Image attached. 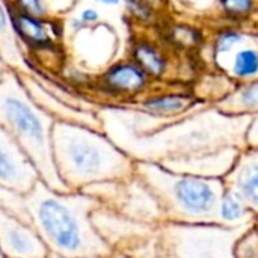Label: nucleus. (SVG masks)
I'll list each match as a JSON object with an SVG mask.
<instances>
[{"mask_svg":"<svg viewBox=\"0 0 258 258\" xmlns=\"http://www.w3.org/2000/svg\"><path fill=\"white\" fill-rule=\"evenodd\" d=\"M80 192L97 198L103 206L132 221L153 227H159L165 222L156 198L136 175L125 181L91 184Z\"/></svg>","mask_w":258,"mask_h":258,"instance_id":"7","label":"nucleus"},{"mask_svg":"<svg viewBox=\"0 0 258 258\" xmlns=\"http://www.w3.org/2000/svg\"><path fill=\"white\" fill-rule=\"evenodd\" d=\"M144 3H147L148 6H151L153 9H156L157 12L162 11V8L165 6V0H142Z\"/></svg>","mask_w":258,"mask_h":258,"instance_id":"27","label":"nucleus"},{"mask_svg":"<svg viewBox=\"0 0 258 258\" xmlns=\"http://www.w3.org/2000/svg\"><path fill=\"white\" fill-rule=\"evenodd\" d=\"M54 122L56 119L30 97L20 73L8 70L0 79V125L26 153L50 189L71 192L59 178L53 160Z\"/></svg>","mask_w":258,"mask_h":258,"instance_id":"4","label":"nucleus"},{"mask_svg":"<svg viewBox=\"0 0 258 258\" xmlns=\"http://www.w3.org/2000/svg\"><path fill=\"white\" fill-rule=\"evenodd\" d=\"M209 103L198 98L192 88L189 89H153L142 98L133 101L132 104L125 106L135 109L144 115H148L159 121H172L181 118L197 109L206 107Z\"/></svg>","mask_w":258,"mask_h":258,"instance_id":"10","label":"nucleus"},{"mask_svg":"<svg viewBox=\"0 0 258 258\" xmlns=\"http://www.w3.org/2000/svg\"><path fill=\"white\" fill-rule=\"evenodd\" d=\"M251 227L165 222L122 254L128 258H236L234 246Z\"/></svg>","mask_w":258,"mask_h":258,"instance_id":"6","label":"nucleus"},{"mask_svg":"<svg viewBox=\"0 0 258 258\" xmlns=\"http://www.w3.org/2000/svg\"><path fill=\"white\" fill-rule=\"evenodd\" d=\"M135 175L156 198L165 222L216 225L218 206L225 192L222 178L177 174L150 162H136Z\"/></svg>","mask_w":258,"mask_h":258,"instance_id":"5","label":"nucleus"},{"mask_svg":"<svg viewBox=\"0 0 258 258\" xmlns=\"http://www.w3.org/2000/svg\"><path fill=\"white\" fill-rule=\"evenodd\" d=\"M166 41L174 47V50L189 53L197 51L204 44V33L187 23H174L165 33Z\"/></svg>","mask_w":258,"mask_h":258,"instance_id":"20","label":"nucleus"},{"mask_svg":"<svg viewBox=\"0 0 258 258\" xmlns=\"http://www.w3.org/2000/svg\"><path fill=\"white\" fill-rule=\"evenodd\" d=\"M0 57L5 65L15 73L24 74L33 71L17 38L8 0H0Z\"/></svg>","mask_w":258,"mask_h":258,"instance_id":"16","label":"nucleus"},{"mask_svg":"<svg viewBox=\"0 0 258 258\" xmlns=\"http://www.w3.org/2000/svg\"><path fill=\"white\" fill-rule=\"evenodd\" d=\"M0 251L8 258H47L48 249L18 218L0 207Z\"/></svg>","mask_w":258,"mask_h":258,"instance_id":"13","label":"nucleus"},{"mask_svg":"<svg viewBox=\"0 0 258 258\" xmlns=\"http://www.w3.org/2000/svg\"><path fill=\"white\" fill-rule=\"evenodd\" d=\"M222 180L225 189L234 192L254 215H258V148H243Z\"/></svg>","mask_w":258,"mask_h":258,"instance_id":"14","label":"nucleus"},{"mask_svg":"<svg viewBox=\"0 0 258 258\" xmlns=\"http://www.w3.org/2000/svg\"><path fill=\"white\" fill-rule=\"evenodd\" d=\"M128 57L135 60L156 83L163 82L171 70L172 60L166 48L151 38L136 36L130 45Z\"/></svg>","mask_w":258,"mask_h":258,"instance_id":"15","label":"nucleus"},{"mask_svg":"<svg viewBox=\"0 0 258 258\" xmlns=\"http://www.w3.org/2000/svg\"><path fill=\"white\" fill-rule=\"evenodd\" d=\"M215 68L236 83H245L258 79V45H243L231 54L216 60Z\"/></svg>","mask_w":258,"mask_h":258,"instance_id":"17","label":"nucleus"},{"mask_svg":"<svg viewBox=\"0 0 258 258\" xmlns=\"http://www.w3.org/2000/svg\"><path fill=\"white\" fill-rule=\"evenodd\" d=\"M9 3V2H8ZM12 24L20 44L32 51L35 57L62 51L63 24L56 17H33L15 9L9 3Z\"/></svg>","mask_w":258,"mask_h":258,"instance_id":"9","label":"nucleus"},{"mask_svg":"<svg viewBox=\"0 0 258 258\" xmlns=\"http://www.w3.org/2000/svg\"><path fill=\"white\" fill-rule=\"evenodd\" d=\"M45 2H47L50 15L59 18L60 15L68 14L79 0H45Z\"/></svg>","mask_w":258,"mask_h":258,"instance_id":"24","label":"nucleus"},{"mask_svg":"<svg viewBox=\"0 0 258 258\" xmlns=\"http://www.w3.org/2000/svg\"><path fill=\"white\" fill-rule=\"evenodd\" d=\"M156 82L130 57L107 65L94 77V89L112 100L128 106L151 92Z\"/></svg>","mask_w":258,"mask_h":258,"instance_id":"8","label":"nucleus"},{"mask_svg":"<svg viewBox=\"0 0 258 258\" xmlns=\"http://www.w3.org/2000/svg\"><path fill=\"white\" fill-rule=\"evenodd\" d=\"M53 160L59 178L71 192L106 181L135 177V160L103 132L56 121L51 133Z\"/></svg>","mask_w":258,"mask_h":258,"instance_id":"3","label":"nucleus"},{"mask_svg":"<svg viewBox=\"0 0 258 258\" xmlns=\"http://www.w3.org/2000/svg\"><path fill=\"white\" fill-rule=\"evenodd\" d=\"M100 206L85 192H57L42 180L23 195L27 225L48 252L63 258H110L115 254L91 219Z\"/></svg>","mask_w":258,"mask_h":258,"instance_id":"2","label":"nucleus"},{"mask_svg":"<svg viewBox=\"0 0 258 258\" xmlns=\"http://www.w3.org/2000/svg\"><path fill=\"white\" fill-rule=\"evenodd\" d=\"M0 258H8V257H6V255H5V254H3V252L0 251Z\"/></svg>","mask_w":258,"mask_h":258,"instance_id":"32","label":"nucleus"},{"mask_svg":"<svg viewBox=\"0 0 258 258\" xmlns=\"http://www.w3.org/2000/svg\"><path fill=\"white\" fill-rule=\"evenodd\" d=\"M91 219L98 234L113 248L115 252L118 246H127V249L132 248L151 236L156 230L153 225L132 221L103 204L92 212Z\"/></svg>","mask_w":258,"mask_h":258,"instance_id":"12","label":"nucleus"},{"mask_svg":"<svg viewBox=\"0 0 258 258\" xmlns=\"http://www.w3.org/2000/svg\"><path fill=\"white\" fill-rule=\"evenodd\" d=\"M8 70H9V68L5 65V62H3V60H2V57H0V79H2V76H3Z\"/></svg>","mask_w":258,"mask_h":258,"instance_id":"29","label":"nucleus"},{"mask_svg":"<svg viewBox=\"0 0 258 258\" xmlns=\"http://www.w3.org/2000/svg\"><path fill=\"white\" fill-rule=\"evenodd\" d=\"M79 18L82 20V23L86 27H92V26H98V23L101 20V15H100L98 9H95V8H85V9L80 11Z\"/></svg>","mask_w":258,"mask_h":258,"instance_id":"25","label":"nucleus"},{"mask_svg":"<svg viewBox=\"0 0 258 258\" xmlns=\"http://www.w3.org/2000/svg\"><path fill=\"white\" fill-rule=\"evenodd\" d=\"M95 3L101 5V6H107V8H113V6H118L121 5L124 0H94Z\"/></svg>","mask_w":258,"mask_h":258,"instance_id":"28","label":"nucleus"},{"mask_svg":"<svg viewBox=\"0 0 258 258\" xmlns=\"http://www.w3.org/2000/svg\"><path fill=\"white\" fill-rule=\"evenodd\" d=\"M222 18L233 24H242L252 20L258 9V0H216Z\"/></svg>","mask_w":258,"mask_h":258,"instance_id":"21","label":"nucleus"},{"mask_svg":"<svg viewBox=\"0 0 258 258\" xmlns=\"http://www.w3.org/2000/svg\"><path fill=\"white\" fill-rule=\"evenodd\" d=\"M15 9L33 15V17H41V18H47L51 17L47 2L45 0H8Z\"/></svg>","mask_w":258,"mask_h":258,"instance_id":"23","label":"nucleus"},{"mask_svg":"<svg viewBox=\"0 0 258 258\" xmlns=\"http://www.w3.org/2000/svg\"><path fill=\"white\" fill-rule=\"evenodd\" d=\"M125 11L130 18L138 24H154L157 18V11L144 3L142 0H124Z\"/></svg>","mask_w":258,"mask_h":258,"instance_id":"22","label":"nucleus"},{"mask_svg":"<svg viewBox=\"0 0 258 258\" xmlns=\"http://www.w3.org/2000/svg\"><path fill=\"white\" fill-rule=\"evenodd\" d=\"M103 132L135 162L156 163L171 172L224 178L246 148L252 116L228 115L209 104L172 121H138L130 107L97 112Z\"/></svg>","mask_w":258,"mask_h":258,"instance_id":"1","label":"nucleus"},{"mask_svg":"<svg viewBox=\"0 0 258 258\" xmlns=\"http://www.w3.org/2000/svg\"><path fill=\"white\" fill-rule=\"evenodd\" d=\"M246 147L258 148V113L252 116L248 133H246Z\"/></svg>","mask_w":258,"mask_h":258,"instance_id":"26","label":"nucleus"},{"mask_svg":"<svg viewBox=\"0 0 258 258\" xmlns=\"http://www.w3.org/2000/svg\"><path fill=\"white\" fill-rule=\"evenodd\" d=\"M255 215L249 210V207L231 190L225 189L216 213V225L227 228H240L246 225H252Z\"/></svg>","mask_w":258,"mask_h":258,"instance_id":"19","label":"nucleus"},{"mask_svg":"<svg viewBox=\"0 0 258 258\" xmlns=\"http://www.w3.org/2000/svg\"><path fill=\"white\" fill-rule=\"evenodd\" d=\"M47 258H63V257H59V255H56V254H51V252H48V257Z\"/></svg>","mask_w":258,"mask_h":258,"instance_id":"31","label":"nucleus"},{"mask_svg":"<svg viewBox=\"0 0 258 258\" xmlns=\"http://www.w3.org/2000/svg\"><path fill=\"white\" fill-rule=\"evenodd\" d=\"M110 258H128V257H127L125 254H122V252H115V254H113Z\"/></svg>","mask_w":258,"mask_h":258,"instance_id":"30","label":"nucleus"},{"mask_svg":"<svg viewBox=\"0 0 258 258\" xmlns=\"http://www.w3.org/2000/svg\"><path fill=\"white\" fill-rule=\"evenodd\" d=\"M39 180L30 159L0 125V187L26 195Z\"/></svg>","mask_w":258,"mask_h":258,"instance_id":"11","label":"nucleus"},{"mask_svg":"<svg viewBox=\"0 0 258 258\" xmlns=\"http://www.w3.org/2000/svg\"><path fill=\"white\" fill-rule=\"evenodd\" d=\"M218 110L228 115L254 116L258 113V79L237 83L236 88L224 98L213 103Z\"/></svg>","mask_w":258,"mask_h":258,"instance_id":"18","label":"nucleus"}]
</instances>
